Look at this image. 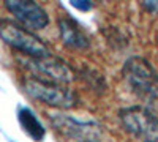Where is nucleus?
<instances>
[{"mask_svg":"<svg viewBox=\"0 0 158 142\" xmlns=\"http://www.w3.org/2000/svg\"><path fill=\"white\" fill-rule=\"evenodd\" d=\"M123 128L144 142H158V111L149 106H131L118 112Z\"/></svg>","mask_w":158,"mask_h":142,"instance_id":"2","label":"nucleus"},{"mask_svg":"<svg viewBox=\"0 0 158 142\" xmlns=\"http://www.w3.org/2000/svg\"><path fill=\"white\" fill-rule=\"evenodd\" d=\"M0 38L11 47H15L33 59L51 54L48 46L36 35H33L25 27H21V25L6 19L0 21Z\"/></svg>","mask_w":158,"mask_h":142,"instance_id":"4","label":"nucleus"},{"mask_svg":"<svg viewBox=\"0 0 158 142\" xmlns=\"http://www.w3.org/2000/svg\"><path fill=\"white\" fill-rule=\"evenodd\" d=\"M51 120L59 131H62L63 134L73 136V137L95 136V134L100 133L98 126L95 123H90V122H77L74 119L65 117V115H54Z\"/></svg>","mask_w":158,"mask_h":142,"instance_id":"8","label":"nucleus"},{"mask_svg":"<svg viewBox=\"0 0 158 142\" xmlns=\"http://www.w3.org/2000/svg\"><path fill=\"white\" fill-rule=\"evenodd\" d=\"M79 142H98V140H79Z\"/></svg>","mask_w":158,"mask_h":142,"instance_id":"12","label":"nucleus"},{"mask_svg":"<svg viewBox=\"0 0 158 142\" xmlns=\"http://www.w3.org/2000/svg\"><path fill=\"white\" fill-rule=\"evenodd\" d=\"M6 10L15 16L25 29L41 30L49 24V16L41 5L27 0H6Z\"/></svg>","mask_w":158,"mask_h":142,"instance_id":"6","label":"nucleus"},{"mask_svg":"<svg viewBox=\"0 0 158 142\" xmlns=\"http://www.w3.org/2000/svg\"><path fill=\"white\" fill-rule=\"evenodd\" d=\"M59 32H60V38H62L63 44H67L70 47L84 49V47H89L90 44V40H89L87 33L84 32V29L71 18H67V16L60 18Z\"/></svg>","mask_w":158,"mask_h":142,"instance_id":"7","label":"nucleus"},{"mask_svg":"<svg viewBox=\"0 0 158 142\" xmlns=\"http://www.w3.org/2000/svg\"><path fill=\"white\" fill-rule=\"evenodd\" d=\"M27 67L36 74L44 76V77H40V79H44V81L68 84L74 79V71L71 70V67L60 57L52 54H48L44 57H36V59L30 57V60L27 62Z\"/></svg>","mask_w":158,"mask_h":142,"instance_id":"5","label":"nucleus"},{"mask_svg":"<svg viewBox=\"0 0 158 142\" xmlns=\"http://www.w3.org/2000/svg\"><path fill=\"white\" fill-rule=\"evenodd\" d=\"M71 5L82 11H87L92 8V2H87V0H71Z\"/></svg>","mask_w":158,"mask_h":142,"instance_id":"10","label":"nucleus"},{"mask_svg":"<svg viewBox=\"0 0 158 142\" xmlns=\"http://www.w3.org/2000/svg\"><path fill=\"white\" fill-rule=\"evenodd\" d=\"M127 84L141 99L158 103V73L142 57H130L122 68Z\"/></svg>","mask_w":158,"mask_h":142,"instance_id":"1","label":"nucleus"},{"mask_svg":"<svg viewBox=\"0 0 158 142\" xmlns=\"http://www.w3.org/2000/svg\"><path fill=\"white\" fill-rule=\"evenodd\" d=\"M142 6L146 8L147 11H150L152 14L158 13V2H150V0H147V2H142Z\"/></svg>","mask_w":158,"mask_h":142,"instance_id":"11","label":"nucleus"},{"mask_svg":"<svg viewBox=\"0 0 158 142\" xmlns=\"http://www.w3.org/2000/svg\"><path fill=\"white\" fill-rule=\"evenodd\" d=\"M18 119L19 123L22 126V130L27 133L35 142H41L44 137V128L41 125V122L38 120V117L33 114V111H30L29 108H21L18 112Z\"/></svg>","mask_w":158,"mask_h":142,"instance_id":"9","label":"nucleus"},{"mask_svg":"<svg viewBox=\"0 0 158 142\" xmlns=\"http://www.w3.org/2000/svg\"><path fill=\"white\" fill-rule=\"evenodd\" d=\"M25 92L32 98L40 99L49 106L60 109H71L77 106V96L71 88L63 84L44 81L40 77H30L24 84Z\"/></svg>","mask_w":158,"mask_h":142,"instance_id":"3","label":"nucleus"}]
</instances>
